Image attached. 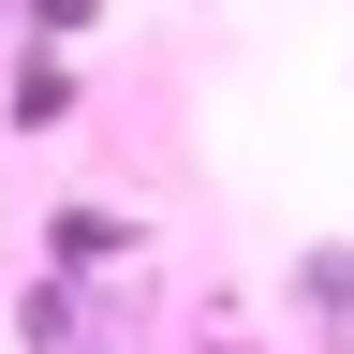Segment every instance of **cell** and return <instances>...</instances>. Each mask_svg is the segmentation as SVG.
<instances>
[{
  "instance_id": "cell-1",
  "label": "cell",
  "mask_w": 354,
  "mask_h": 354,
  "mask_svg": "<svg viewBox=\"0 0 354 354\" xmlns=\"http://www.w3.org/2000/svg\"><path fill=\"white\" fill-rule=\"evenodd\" d=\"M0 118H15V133H44V118H74V74H59V59H30V74H15V104H0Z\"/></svg>"
},
{
  "instance_id": "cell-2",
  "label": "cell",
  "mask_w": 354,
  "mask_h": 354,
  "mask_svg": "<svg viewBox=\"0 0 354 354\" xmlns=\"http://www.w3.org/2000/svg\"><path fill=\"white\" fill-rule=\"evenodd\" d=\"M44 236H59V266H88V251H118V207H59Z\"/></svg>"
},
{
  "instance_id": "cell-3",
  "label": "cell",
  "mask_w": 354,
  "mask_h": 354,
  "mask_svg": "<svg viewBox=\"0 0 354 354\" xmlns=\"http://www.w3.org/2000/svg\"><path fill=\"white\" fill-rule=\"evenodd\" d=\"M30 15H44V30H88V15H104V0H30Z\"/></svg>"
}]
</instances>
